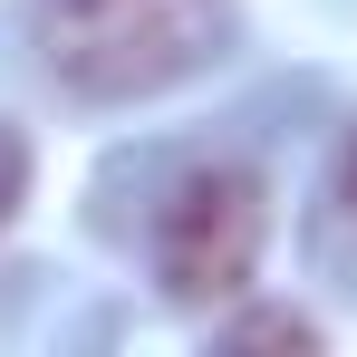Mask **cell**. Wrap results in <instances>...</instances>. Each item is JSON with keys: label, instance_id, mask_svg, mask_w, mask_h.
I'll list each match as a JSON object with an SVG mask.
<instances>
[{"label": "cell", "instance_id": "1", "mask_svg": "<svg viewBox=\"0 0 357 357\" xmlns=\"http://www.w3.org/2000/svg\"><path fill=\"white\" fill-rule=\"evenodd\" d=\"M232 39V0H49L39 59L68 97H155Z\"/></svg>", "mask_w": 357, "mask_h": 357}, {"label": "cell", "instance_id": "2", "mask_svg": "<svg viewBox=\"0 0 357 357\" xmlns=\"http://www.w3.org/2000/svg\"><path fill=\"white\" fill-rule=\"evenodd\" d=\"M261 232H271L261 174H241V165L183 174L174 203H165V222H155V280H165V299H183V309L241 299L251 271H261Z\"/></svg>", "mask_w": 357, "mask_h": 357}, {"label": "cell", "instance_id": "3", "mask_svg": "<svg viewBox=\"0 0 357 357\" xmlns=\"http://www.w3.org/2000/svg\"><path fill=\"white\" fill-rule=\"evenodd\" d=\"M222 348H319V328L299 319V309H251L222 328Z\"/></svg>", "mask_w": 357, "mask_h": 357}, {"label": "cell", "instance_id": "4", "mask_svg": "<svg viewBox=\"0 0 357 357\" xmlns=\"http://www.w3.org/2000/svg\"><path fill=\"white\" fill-rule=\"evenodd\" d=\"M20 193H29V145L0 126V232H10V213H20Z\"/></svg>", "mask_w": 357, "mask_h": 357}, {"label": "cell", "instance_id": "5", "mask_svg": "<svg viewBox=\"0 0 357 357\" xmlns=\"http://www.w3.org/2000/svg\"><path fill=\"white\" fill-rule=\"evenodd\" d=\"M348 203H357V135H348Z\"/></svg>", "mask_w": 357, "mask_h": 357}]
</instances>
